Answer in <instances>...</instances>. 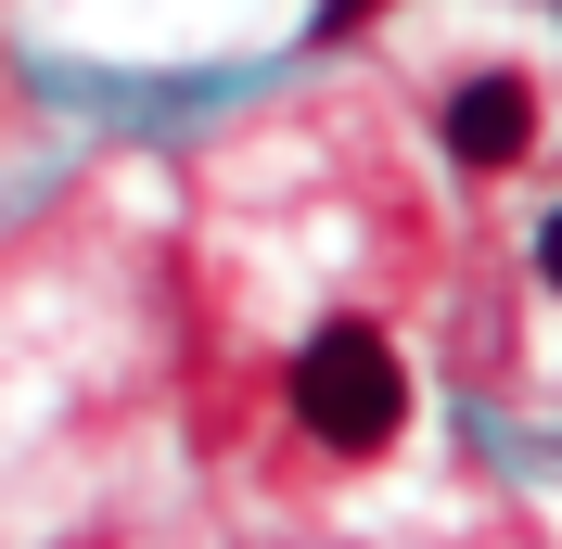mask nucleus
Instances as JSON below:
<instances>
[{
    "mask_svg": "<svg viewBox=\"0 0 562 549\" xmlns=\"http://www.w3.org/2000/svg\"><path fill=\"white\" fill-rule=\"evenodd\" d=\"M537 269H550V294H562V205L537 217Z\"/></svg>",
    "mask_w": 562,
    "mask_h": 549,
    "instance_id": "4",
    "label": "nucleus"
},
{
    "mask_svg": "<svg viewBox=\"0 0 562 549\" xmlns=\"http://www.w3.org/2000/svg\"><path fill=\"white\" fill-rule=\"evenodd\" d=\"M371 13H384V0H319V52H333L346 26H371Z\"/></svg>",
    "mask_w": 562,
    "mask_h": 549,
    "instance_id": "3",
    "label": "nucleus"
},
{
    "mask_svg": "<svg viewBox=\"0 0 562 549\" xmlns=\"http://www.w3.org/2000/svg\"><path fill=\"white\" fill-rule=\"evenodd\" d=\"M294 422H307L333 460H384L409 435V371L371 320H333V333L294 345Z\"/></svg>",
    "mask_w": 562,
    "mask_h": 549,
    "instance_id": "1",
    "label": "nucleus"
},
{
    "mask_svg": "<svg viewBox=\"0 0 562 549\" xmlns=\"http://www.w3.org/2000/svg\"><path fill=\"white\" fill-rule=\"evenodd\" d=\"M525 141H537V90H525V77H460V90H448V154L473 179L525 167Z\"/></svg>",
    "mask_w": 562,
    "mask_h": 549,
    "instance_id": "2",
    "label": "nucleus"
}]
</instances>
